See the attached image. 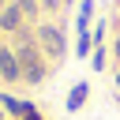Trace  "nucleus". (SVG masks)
Wrapping results in <instances>:
<instances>
[{"mask_svg": "<svg viewBox=\"0 0 120 120\" xmlns=\"http://www.w3.org/2000/svg\"><path fill=\"white\" fill-rule=\"evenodd\" d=\"M38 45H41V52H45L52 64H60V60L68 56V38H64V30H60L56 22H41V26H38Z\"/></svg>", "mask_w": 120, "mask_h": 120, "instance_id": "f257e3e1", "label": "nucleus"}, {"mask_svg": "<svg viewBox=\"0 0 120 120\" xmlns=\"http://www.w3.org/2000/svg\"><path fill=\"white\" fill-rule=\"evenodd\" d=\"M0 79L4 82H19L22 79V64L15 56V49H4V45H0Z\"/></svg>", "mask_w": 120, "mask_h": 120, "instance_id": "f03ea898", "label": "nucleus"}, {"mask_svg": "<svg viewBox=\"0 0 120 120\" xmlns=\"http://www.w3.org/2000/svg\"><path fill=\"white\" fill-rule=\"evenodd\" d=\"M22 22H26V15H22L15 4H4V8H0V30L19 34V30H22Z\"/></svg>", "mask_w": 120, "mask_h": 120, "instance_id": "7ed1b4c3", "label": "nucleus"}, {"mask_svg": "<svg viewBox=\"0 0 120 120\" xmlns=\"http://www.w3.org/2000/svg\"><path fill=\"white\" fill-rule=\"evenodd\" d=\"M86 98H90V82H82V79H79V82L68 90V101H64V105H68V112H79V109L86 105Z\"/></svg>", "mask_w": 120, "mask_h": 120, "instance_id": "20e7f679", "label": "nucleus"}, {"mask_svg": "<svg viewBox=\"0 0 120 120\" xmlns=\"http://www.w3.org/2000/svg\"><path fill=\"white\" fill-rule=\"evenodd\" d=\"M90 15H94V4H90V0H82V8H79V22H75V30H79V34H86V30H90Z\"/></svg>", "mask_w": 120, "mask_h": 120, "instance_id": "39448f33", "label": "nucleus"}, {"mask_svg": "<svg viewBox=\"0 0 120 120\" xmlns=\"http://www.w3.org/2000/svg\"><path fill=\"white\" fill-rule=\"evenodd\" d=\"M15 8H19L26 19H34V15L41 11V0H15Z\"/></svg>", "mask_w": 120, "mask_h": 120, "instance_id": "423d86ee", "label": "nucleus"}, {"mask_svg": "<svg viewBox=\"0 0 120 120\" xmlns=\"http://www.w3.org/2000/svg\"><path fill=\"white\" fill-rule=\"evenodd\" d=\"M90 68H94V71H105V45H98V49H94V56H90Z\"/></svg>", "mask_w": 120, "mask_h": 120, "instance_id": "0eeeda50", "label": "nucleus"}, {"mask_svg": "<svg viewBox=\"0 0 120 120\" xmlns=\"http://www.w3.org/2000/svg\"><path fill=\"white\" fill-rule=\"evenodd\" d=\"M101 41H105V22H98V26H94V45H101Z\"/></svg>", "mask_w": 120, "mask_h": 120, "instance_id": "6e6552de", "label": "nucleus"}, {"mask_svg": "<svg viewBox=\"0 0 120 120\" xmlns=\"http://www.w3.org/2000/svg\"><path fill=\"white\" fill-rule=\"evenodd\" d=\"M41 8H45V11H56V8H60V0H41Z\"/></svg>", "mask_w": 120, "mask_h": 120, "instance_id": "1a4fd4ad", "label": "nucleus"}, {"mask_svg": "<svg viewBox=\"0 0 120 120\" xmlns=\"http://www.w3.org/2000/svg\"><path fill=\"white\" fill-rule=\"evenodd\" d=\"M22 120H41V112H38V109H30V112H26Z\"/></svg>", "mask_w": 120, "mask_h": 120, "instance_id": "9d476101", "label": "nucleus"}, {"mask_svg": "<svg viewBox=\"0 0 120 120\" xmlns=\"http://www.w3.org/2000/svg\"><path fill=\"white\" fill-rule=\"evenodd\" d=\"M112 56L120 60V34H116V41H112Z\"/></svg>", "mask_w": 120, "mask_h": 120, "instance_id": "9b49d317", "label": "nucleus"}, {"mask_svg": "<svg viewBox=\"0 0 120 120\" xmlns=\"http://www.w3.org/2000/svg\"><path fill=\"white\" fill-rule=\"evenodd\" d=\"M116 86H120V68H116Z\"/></svg>", "mask_w": 120, "mask_h": 120, "instance_id": "f8f14e48", "label": "nucleus"}, {"mask_svg": "<svg viewBox=\"0 0 120 120\" xmlns=\"http://www.w3.org/2000/svg\"><path fill=\"white\" fill-rule=\"evenodd\" d=\"M0 120H4V105H0Z\"/></svg>", "mask_w": 120, "mask_h": 120, "instance_id": "ddd939ff", "label": "nucleus"}, {"mask_svg": "<svg viewBox=\"0 0 120 120\" xmlns=\"http://www.w3.org/2000/svg\"><path fill=\"white\" fill-rule=\"evenodd\" d=\"M0 4H4V0H0Z\"/></svg>", "mask_w": 120, "mask_h": 120, "instance_id": "4468645a", "label": "nucleus"}]
</instances>
